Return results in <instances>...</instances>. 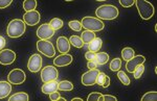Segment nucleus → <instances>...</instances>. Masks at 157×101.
<instances>
[{
    "instance_id": "nucleus-18",
    "label": "nucleus",
    "mask_w": 157,
    "mask_h": 101,
    "mask_svg": "<svg viewBox=\"0 0 157 101\" xmlns=\"http://www.w3.org/2000/svg\"><path fill=\"white\" fill-rule=\"evenodd\" d=\"M102 45H103L102 39L95 37L94 39L88 44V49H89V51H92V52H95V53H97V52H98L101 50Z\"/></svg>"
},
{
    "instance_id": "nucleus-9",
    "label": "nucleus",
    "mask_w": 157,
    "mask_h": 101,
    "mask_svg": "<svg viewBox=\"0 0 157 101\" xmlns=\"http://www.w3.org/2000/svg\"><path fill=\"white\" fill-rule=\"evenodd\" d=\"M42 64L43 60L41 55L39 54H33L32 56L29 57V63H27V68L30 72H39L40 70L42 69Z\"/></svg>"
},
{
    "instance_id": "nucleus-40",
    "label": "nucleus",
    "mask_w": 157,
    "mask_h": 101,
    "mask_svg": "<svg viewBox=\"0 0 157 101\" xmlns=\"http://www.w3.org/2000/svg\"><path fill=\"white\" fill-rule=\"evenodd\" d=\"M6 39H4L3 37L0 36V50H2L4 48V46H6Z\"/></svg>"
},
{
    "instance_id": "nucleus-29",
    "label": "nucleus",
    "mask_w": 157,
    "mask_h": 101,
    "mask_svg": "<svg viewBox=\"0 0 157 101\" xmlns=\"http://www.w3.org/2000/svg\"><path fill=\"white\" fill-rule=\"evenodd\" d=\"M121 60L118 59V57H115V59H113L111 60L110 63V70L113 72H117L118 70L121 69Z\"/></svg>"
},
{
    "instance_id": "nucleus-21",
    "label": "nucleus",
    "mask_w": 157,
    "mask_h": 101,
    "mask_svg": "<svg viewBox=\"0 0 157 101\" xmlns=\"http://www.w3.org/2000/svg\"><path fill=\"white\" fill-rule=\"evenodd\" d=\"M95 62L98 65H105L109 62V54L106 52H97L95 53Z\"/></svg>"
},
{
    "instance_id": "nucleus-10",
    "label": "nucleus",
    "mask_w": 157,
    "mask_h": 101,
    "mask_svg": "<svg viewBox=\"0 0 157 101\" xmlns=\"http://www.w3.org/2000/svg\"><path fill=\"white\" fill-rule=\"evenodd\" d=\"M36 34L40 40H48L52 37H54L55 30L50 27V25L48 23H45L38 27Z\"/></svg>"
},
{
    "instance_id": "nucleus-26",
    "label": "nucleus",
    "mask_w": 157,
    "mask_h": 101,
    "mask_svg": "<svg viewBox=\"0 0 157 101\" xmlns=\"http://www.w3.org/2000/svg\"><path fill=\"white\" fill-rule=\"evenodd\" d=\"M48 24L50 25V27H52V28L56 31V30H59V29L62 28L63 25H64V22L59 18H54V19L50 20V22Z\"/></svg>"
},
{
    "instance_id": "nucleus-6",
    "label": "nucleus",
    "mask_w": 157,
    "mask_h": 101,
    "mask_svg": "<svg viewBox=\"0 0 157 101\" xmlns=\"http://www.w3.org/2000/svg\"><path fill=\"white\" fill-rule=\"evenodd\" d=\"M7 79L12 85H22L26 79V74L21 69H13L7 75Z\"/></svg>"
},
{
    "instance_id": "nucleus-34",
    "label": "nucleus",
    "mask_w": 157,
    "mask_h": 101,
    "mask_svg": "<svg viewBox=\"0 0 157 101\" xmlns=\"http://www.w3.org/2000/svg\"><path fill=\"white\" fill-rule=\"evenodd\" d=\"M120 3L123 7H131L134 5L135 0H120Z\"/></svg>"
},
{
    "instance_id": "nucleus-27",
    "label": "nucleus",
    "mask_w": 157,
    "mask_h": 101,
    "mask_svg": "<svg viewBox=\"0 0 157 101\" xmlns=\"http://www.w3.org/2000/svg\"><path fill=\"white\" fill-rule=\"evenodd\" d=\"M37 7V0H24L23 1V9L25 12L36 9Z\"/></svg>"
},
{
    "instance_id": "nucleus-43",
    "label": "nucleus",
    "mask_w": 157,
    "mask_h": 101,
    "mask_svg": "<svg viewBox=\"0 0 157 101\" xmlns=\"http://www.w3.org/2000/svg\"><path fill=\"white\" fill-rule=\"evenodd\" d=\"M65 1H73V0H65Z\"/></svg>"
},
{
    "instance_id": "nucleus-38",
    "label": "nucleus",
    "mask_w": 157,
    "mask_h": 101,
    "mask_svg": "<svg viewBox=\"0 0 157 101\" xmlns=\"http://www.w3.org/2000/svg\"><path fill=\"white\" fill-rule=\"evenodd\" d=\"M116 101L117 100V98L115 97V96H112V95H103V101Z\"/></svg>"
},
{
    "instance_id": "nucleus-35",
    "label": "nucleus",
    "mask_w": 157,
    "mask_h": 101,
    "mask_svg": "<svg viewBox=\"0 0 157 101\" xmlns=\"http://www.w3.org/2000/svg\"><path fill=\"white\" fill-rule=\"evenodd\" d=\"M13 0H0V9H3L9 7L12 4Z\"/></svg>"
},
{
    "instance_id": "nucleus-37",
    "label": "nucleus",
    "mask_w": 157,
    "mask_h": 101,
    "mask_svg": "<svg viewBox=\"0 0 157 101\" xmlns=\"http://www.w3.org/2000/svg\"><path fill=\"white\" fill-rule=\"evenodd\" d=\"M59 98H60V93L58 92V91H56V92L50 93V94H49V99H50V100H52V101L59 100Z\"/></svg>"
},
{
    "instance_id": "nucleus-13",
    "label": "nucleus",
    "mask_w": 157,
    "mask_h": 101,
    "mask_svg": "<svg viewBox=\"0 0 157 101\" xmlns=\"http://www.w3.org/2000/svg\"><path fill=\"white\" fill-rule=\"evenodd\" d=\"M146 62V57L144 55H134L132 59L127 60V64H126V69L129 73H133L135 70V68L137 66L144 64Z\"/></svg>"
},
{
    "instance_id": "nucleus-20",
    "label": "nucleus",
    "mask_w": 157,
    "mask_h": 101,
    "mask_svg": "<svg viewBox=\"0 0 157 101\" xmlns=\"http://www.w3.org/2000/svg\"><path fill=\"white\" fill-rule=\"evenodd\" d=\"M95 38V34L94 31H91V30H84L81 34V39L84 44H89V43L92 41L93 39Z\"/></svg>"
},
{
    "instance_id": "nucleus-1",
    "label": "nucleus",
    "mask_w": 157,
    "mask_h": 101,
    "mask_svg": "<svg viewBox=\"0 0 157 101\" xmlns=\"http://www.w3.org/2000/svg\"><path fill=\"white\" fill-rule=\"evenodd\" d=\"M25 30H26V24L23 20L14 19L7 25L6 34L10 38L17 39V38L23 36L25 34Z\"/></svg>"
},
{
    "instance_id": "nucleus-33",
    "label": "nucleus",
    "mask_w": 157,
    "mask_h": 101,
    "mask_svg": "<svg viewBox=\"0 0 157 101\" xmlns=\"http://www.w3.org/2000/svg\"><path fill=\"white\" fill-rule=\"evenodd\" d=\"M87 100L88 101H103V95L98 92H92L88 95Z\"/></svg>"
},
{
    "instance_id": "nucleus-7",
    "label": "nucleus",
    "mask_w": 157,
    "mask_h": 101,
    "mask_svg": "<svg viewBox=\"0 0 157 101\" xmlns=\"http://www.w3.org/2000/svg\"><path fill=\"white\" fill-rule=\"evenodd\" d=\"M58 77H59V72H58L57 68H55L54 66H46L42 69L41 79L43 82L56 80Z\"/></svg>"
},
{
    "instance_id": "nucleus-39",
    "label": "nucleus",
    "mask_w": 157,
    "mask_h": 101,
    "mask_svg": "<svg viewBox=\"0 0 157 101\" xmlns=\"http://www.w3.org/2000/svg\"><path fill=\"white\" fill-rule=\"evenodd\" d=\"M87 67H88V69H95V68L98 67V64L95 60H88Z\"/></svg>"
},
{
    "instance_id": "nucleus-30",
    "label": "nucleus",
    "mask_w": 157,
    "mask_h": 101,
    "mask_svg": "<svg viewBox=\"0 0 157 101\" xmlns=\"http://www.w3.org/2000/svg\"><path fill=\"white\" fill-rule=\"evenodd\" d=\"M157 99V92L153 91V92H148L141 97V101H156Z\"/></svg>"
},
{
    "instance_id": "nucleus-2",
    "label": "nucleus",
    "mask_w": 157,
    "mask_h": 101,
    "mask_svg": "<svg viewBox=\"0 0 157 101\" xmlns=\"http://www.w3.org/2000/svg\"><path fill=\"white\" fill-rule=\"evenodd\" d=\"M95 15L101 20H114L120 15V11L114 5L111 4H104L98 7L95 11Z\"/></svg>"
},
{
    "instance_id": "nucleus-4",
    "label": "nucleus",
    "mask_w": 157,
    "mask_h": 101,
    "mask_svg": "<svg viewBox=\"0 0 157 101\" xmlns=\"http://www.w3.org/2000/svg\"><path fill=\"white\" fill-rule=\"evenodd\" d=\"M82 27H84L85 29L91 30V31H101L105 28V24L101 19L98 18H93V17L87 16L84 17L81 21Z\"/></svg>"
},
{
    "instance_id": "nucleus-11",
    "label": "nucleus",
    "mask_w": 157,
    "mask_h": 101,
    "mask_svg": "<svg viewBox=\"0 0 157 101\" xmlns=\"http://www.w3.org/2000/svg\"><path fill=\"white\" fill-rule=\"evenodd\" d=\"M16 60V53L11 49L0 50V64L7 66L12 65Z\"/></svg>"
},
{
    "instance_id": "nucleus-24",
    "label": "nucleus",
    "mask_w": 157,
    "mask_h": 101,
    "mask_svg": "<svg viewBox=\"0 0 157 101\" xmlns=\"http://www.w3.org/2000/svg\"><path fill=\"white\" fill-rule=\"evenodd\" d=\"M58 90L59 91H72L73 90V85L71 81H68V80H62V81L59 82V85H58Z\"/></svg>"
},
{
    "instance_id": "nucleus-28",
    "label": "nucleus",
    "mask_w": 157,
    "mask_h": 101,
    "mask_svg": "<svg viewBox=\"0 0 157 101\" xmlns=\"http://www.w3.org/2000/svg\"><path fill=\"white\" fill-rule=\"evenodd\" d=\"M117 78L121 80V82L125 85H129L131 83V80H130V78H129L128 75L126 74L124 71H121V70H118L117 71Z\"/></svg>"
},
{
    "instance_id": "nucleus-12",
    "label": "nucleus",
    "mask_w": 157,
    "mask_h": 101,
    "mask_svg": "<svg viewBox=\"0 0 157 101\" xmlns=\"http://www.w3.org/2000/svg\"><path fill=\"white\" fill-rule=\"evenodd\" d=\"M40 13L36 11V9H33V11L25 12L24 16H23V21L25 22L26 25L29 26H35L40 22Z\"/></svg>"
},
{
    "instance_id": "nucleus-15",
    "label": "nucleus",
    "mask_w": 157,
    "mask_h": 101,
    "mask_svg": "<svg viewBox=\"0 0 157 101\" xmlns=\"http://www.w3.org/2000/svg\"><path fill=\"white\" fill-rule=\"evenodd\" d=\"M57 49L60 53H68L70 50V43L69 40L65 37H59L57 40Z\"/></svg>"
},
{
    "instance_id": "nucleus-5",
    "label": "nucleus",
    "mask_w": 157,
    "mask_h": 101,
    "mask_svg": "<svg viewBox=\"0 0 157 101\" xmlns=\"http://www.w3.org/2000/svg\"><path fill=\"white\" fill-rule=\"evenodd\" d=\"M37 49L40 53L47 57H54L56 55V49L54 45L47 40H39L37 42Z\"/></svg>"
},
{
    "instance_id": "nucleus-22",
    "label": "nucleus",
    "mask_w": 157,
    "mask_h": 101,
    "mask_svg": "<svg viewBox=\"0 0 157 101\" xmlns=\"http://www.w3.org/2000/svg\"><path fill=\"white\" fill-rule=\"evenodd\" d=\"M10 101H29V96L24 92H19L16 94L12 95L9 98Z\"/></svg>"
},
{
    "instance_id": "nucleus-19",
    "label": "nucleus",
    "mask_w": 157,
    "mask_h": 101,
    "mask_svg": "<svg viewBox=\"0 0 157 101\" xmlns=\"http://www.w3.org/2000/svg\"><path fill=\"white\" fill-rule=\"evenodd\" d=\"M97 83L103 88H108L110 85V77L107 76L104 72H100L97 78Z\"/></svg>"
},
{
    "instance_id": "nucleus-3",
    "label": "nucleus",
    "mask_w": 157,
    "mask_h": 101,
    "mask_svg": "<svg viewBox=\"0 0 157 101\" xmlns=\"http://www.w3.org/2000/svg\"><path fill=\"white\" fill-rule=\"evenodd\" d=\"M135 5L137 7L139 16L143 20L151 19L155 14L154 5L147 0H135Z\"/></svg>"
},
{
    "instance_id": "nucleus-23",
    "label": "nucleus",
    "mask_w": 157,
    "mask_h": 101,
    "mask_svg": "<svg viewBox=\"0 0 157 101\" xmlns=\"http://www.w3.org/2000/svg\"><path fill=\"white\" fill-rule=\"evenodd\" d=\"M134 55H135V51H134V49H132L131 47H125L121 50V57H123V60H125L126 62L130 59H132Z\"/></svg>"
},
{
    "instance_id": "nucleus-36",
    "label": "nucleus",
    "mask_w": 157,
    "mask_h": 101,
    "mask_svg": "<svg viewBox=\"0 0 157 101\" xmlns=\"http://www.w3.org/2000/svg\"><path fill=\"white\" fill-rule=\"evenodd\" d=\"M85 57H86V60H95V52L87 51L85 53Z\"/></svg>"
},
{
    "instance_id": "nucleus-31",
    "label": "nucleus",
    "mask_w": 157,
    "mask_h": 101,
    "mask_svg": "<svg viewBox=\"0 0 157 101\" xmlns=\"http://www.w3.org/2000/svg\"><path fill=\"white\" fill-rule=\"evenodd\" d=\"M145 73V66L144 64L137 66V67L135 68V70L133 71V74H134V78H136V79H138V78H140L143 76V74Z\"/></svg>"
},
{
    "instance_id": "nucleus-42",
    "label": "nucleus",
    "mask_w": 157,
    "mask_h": 101,
    "mask_svg": "<svg viewBox=\"0 0 157 101\" xmlns=\"http://www.w3.org/2000/svg\"><path fill=\"white\" fill-rule=\"evenodd\" d=\"M95 1H106V0H95Z\"/></svg>"
},
{
    "instance_id": "nucleus-14",
    "label": "nucleus",
    "mask_w": 157,
    "mask_h": 101,
    "mask_svg": "<svg viewBox=\"0 0 157 101\" xmlns=\"http://www.w3.org/2000/svg\"><path fill=\"white\" fill-rule=\"evenodd\" d=\"M72 63V55L68 53H62L54 60V65L56 67H66Z\"/></svg>"
},
{
    "instance_id": "nucleus-16",
    "label": "nucleus",
    "mask_w": 157,
    "mask_h": 101,
    "mask_svg": "<svg viewBox=\"0 0 157 101\" xmlns=\"http://www.w3.org/2000/svg\"><path fill=\"white\" fill-rule=\"evenodd\" d=\"M58 85H59V82L57 81V79L44 82V85H42V93L49 95L50 93H54L56 91H58Z\"/></svg>"
},
{
    "instance_id": "nucleus-8",
    "label": "nucleus",
    "mask_w": 157,
    "mask_h": 101,
    "mask_svg": "<svg viewBox=\"0 0 157 101\" xmlns=\"http://www.w3.org/2000/svg\"><path fill=\"white\" fill-rule=\"evenodd\" d=\"M100 71L95 68V69H89V71L82 75V83L86 87H90V85H94L97 83V78Z\"/></svg>"
},
{
    "instance_id": "nucleus-17",
    "label": "nucleus",
    "mask_w": 157,
    "mask_h": 101,
    "mask_svg": "<svg viewBox=\"0 0 157 101\" xmlns=\"http://www.w3.org/2000/svg\"><path fill=\"white\" fill-rule=\"evenodd\" d=\"M12 92V83L9 81H0V99L7 97Z\"/></svg>"
},
{
    "instance_id": "nucleus-25",
    "label": "nucleus",
    "mask_w": 157,
    "mask_h": 101,
    "mask_svg": "<svg viewBox=\"0 0 157 101\" xmlns=\"http://www.w3.org/2000/svg\"><path fill=\"white\" fill-rule=\"evenodd\" d=\"M69 43L70 45H72V46H75V48H82L84 46V43H83L82 39H81V37H78V36H71L69 38Z\"/></svg>"
},
{
    "instance_id": "nucleus-32",
    "label": "nucleus",
    "mask_w": 157,
    "mask_h": 101,
    "mask_svg": "<svg viewBox=\"0 0 157 101\" xmlns=\"http://www.w3.org/2000/svg\"><path fill=\"white\" fill-rule=\"evenodd\" d=\"M69 27L71 28L72 30H75V31H81L82 30V24H81L80 21H78V20H71V21H69Z\"/></svg>"
},
{
    "instance_id": "nucleus-41",
    "label": "nucleus",
    "mask_w": 157,
    "mask_h": 101,
    "mask_svg": "<svg viewBox=\"0 0 157 101\" xmlns=\"http://www.w3.org/2000/svg\"><path fill=\"white\" fill-rule=\"evenodd\" d=\"M77 100H78V101H82L83 99H82V98H72V101H77Z\"/></svg>"
}]
</instances>
